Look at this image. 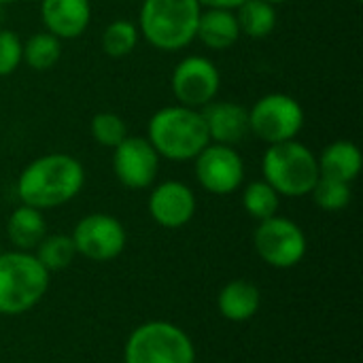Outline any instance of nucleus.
Wrapping results in <instances>:
<instances>
[{
	"instance_id": "1",
	"label": "nucleus",
	"mask_w": 363,
	"mask_h": 363,
	"mask_svg": "<svg viewBox=\"0 0 363 363\" xmlns=\"http://www.w3.org/2000/svg\"><path fill=\"white\" fill-rule=\"evenodd\" d=\"M85 183V170L81 162L68 153H47L30 162L19 179V200L38 211L55 208L70 202Z\"/></svg>"
},
{
	"instance_id": "6",
	"label": "nucleus",
	"mask_w": 363,
	"mask_h": 363,
	"mask_svg": "<svg viewBox=\"0 0 363 363\" xmlns=\"http://www.w3.org/2000/svg\"><path fill=\"white\" fill-rule=\"evenodd\" d=\"M125 363H196L191 338L174 323L149 321L138 325L123 351Z\"/></svg>"
},
{
	"instance_id": "30",
	"label": "nucleus",
	"mask_w": 363,
	"mask_h": 363,
	"mask_svg": "<svg viewBox=\"0 0 363 363\" xmlns=\"http://www.w3.org/2000/svg\"><path fill=\"white\" fill-rule=\"evenodd\" d=\"M13 2H17V0H0V4H13Z\"/></svg>"
},
{
	"instance_id": "28",
	"label": "nucleus",
	"mask_w": 363,
	"mask_h": 363,
	"mask_svg": "<svg viewBox=\"0 0 363 363\" xmlns=\"http://www.w3.org/2000/svg\"><path fill=\"white\" fill-rule=\"evenodd\" d=\"M202 9H228V11H236L245 0H198Z\"/></svg>"
},
{
	"instance_id": "3",
	"label": "nucleus",
	"mask_w": 363,
	"mask_h": 363,
	"mask_svg": "<svg viewBox=\"0 0 363 363\" xmlns=\"http://www.w3.org/2000/svg\"><path fill=\"white\" fill-rule=\"evenodd\" d=\"M200 13L198 0H143L138 32L160 51H179L194 43Z\"/></svg>"
},
{
	"instance_id": "12",
	"label": "nucleus",
	"mask_w": 363,
	"mask_h": 363,
	"mask_svg": "<svg viewBox=\"0 0 363 363\" xmlns=\"http://www.w3.org/2000/svg\"><path fill=\"white\" fill-rule=\"evenodd\" d=\"M113 151V170L123 187L147 189L155 183L160 155L147 138L125 136Z\"/></svg>"
},
{
	"instance_id": "24",
	"label": "nucleus",
	"mask_w": 363,
	"mask_h": 363,
	"mask_svg": "<svg viewBox=\"0 0 363 363\" xmlns=\"http://www.w3.org/2000/svg\"><path fill=\"white\" fill-rule=\"evenodd\" d=\"M279 204H281V196L266 181H253L242 191V206L257 221H266L274 217L279 213Z\"/></svg>"
},
{
	"instance_id": "15",
	"label": "nucleus",
	"mask_w": 363,
	"mask_h": 363,
	"mask_svg": "<svg viewBox=\"0 0 363 363\" xmlns=\"http://www.w3.org/2000/svg\"><path fill=\"white\" fill-rule=\"evenodd\" d=\"M40 17L49 34L68 40L87 30L91 4L89 0H40Z\"/></svg>"
},
{
	"instance_id": "16",
	"label": "nucleus",
	"mask_w": 363,
	"mask_h": 363,
	"mask_svg": "<svg viewBox=\"0 0 363 363\" xmlns=\"http://www.w3.org/2000/svg\"><path fill=\"white\" fill-rule=\"evenodd\" d=\"M240 28L234 11L228 9H202L198 28H196V38L213 49V51H225L236 40L240 38Z\"/></svg>"
},
{
	"instance_id": "13",
	"label": "nucleus",
	"mask_w": 363,
	"mask_h": 363,
	"mask_svg": "<svg viewBox=\"0 0 363 363\" xmlns=\"http://www.w3.org/2000/svg\"><path fill=\"white\" fill-rule=\"evenodd\" d=\"M151 219L168 230L187 225L196 215V196L181 181H164L149 196Z\"/></svg>"
},
{
	"instance_id": "18",
	"label": "nucleus",
	"mask_w": 363,
	"mask_h": 363,
	"mask_svg": "<svg viewBox=\"0 0 363 363\" xmlns=\"http://www.w3.org/2000/svg\"><path fill=\"white\" fill-rule=\"evenodd\" d=\"M317 164L321 177L353 183L362 170V151L351 140H334L321 151Z\"/></svg>"
},
{
	"instance_id": "10",
	"label": "nucleus",
	"mask_w": 363,
	"mask_h": 363,
	"mask_svg": "<svg viewBox=\"0 0 363 363\" xmlns=\"http://www.w3.org/2000/svg\"><path fill=\"white\" fill-rule=\"evenodd\" d=\"M194 164L198 183L215 196H228L242 187L245 162L240 153L230 145L208 143L196 155Z\"/></svg>"
},
{
	"instance_id": "17",
	"label": "nucleus",
	"mask_w": 363,
	"mask_h": 363,
	"mask_svg": "<svg viewBox=\"0 0 363 363\" xmlns=\"http://www.w3.org/2000/svg\"><path fill=\"white\" fill-rule=\"evenodd\" d=\"M217 306L223 319L234 323H245L253 319L262 306V294L251 281L236 279L228 283L217 298Z\"/></svg>"
},
{
	"instance_id": "29",
	"label": "nucleus",
	"mask_w": 363,
	"mask_h": 363,
	"mask_svg": "<svg viewBox=\"0 0 363 363\" xmlns=\"http://www.w3.org/2000/svg\"><path fill=\"white\" fill-rule=\"evenodd\" d=\"M266 2H270V4L277 6V4H283V2H287V0H266Z\"/></svg>"
},
{
	"instance_id": "2",
	"label": "nucleus",
	"mask_w": 363,
	"mask_h": 363,
	"mask_svg": "<svg viewBox=\"0 0 363 363\" xmlns=\"http://www.w3.org/2000/svg\"><path fill=\"white\" fill-rule=\"evenodd\" d=\"M147 140L160 157L170 162H191L211 143L202 113L183 104L153 113L147 125Z\"/></svg>"
},
{
	"instance_id": "14",
	"label": "nucleus",
	"mask_w": 363,
	"mask_h": 363,
	"mask_svg": "<svg viewBox=\"0 0 363 363\" xmlns=\"http://www.w3.org/2000/svg\"><path fill=\"white\" fill-rule=\"evenodd\" d=\"M204 123H206V132L211 143H219V145H238L240 140H245L251 130H249V108H245L238 102H208L204 108H200Z\"/></svg>"
},
{
	"instance_id": "9",
	"label": "nucleus",
	"mask_w": 363,
	"mask_h": 363,
	"mask_svg": "<svg viewBox=\"0 0 363 363\" xmlns=\"http://www.w3.org/2000/svg\"><path fill=\"white\" fill-rule=\"evenodd\" d=\"M72 242L79 255L91 262H111L123 253L128 236L121 221L113 215L91 213L74 225Z\"/></svg>"
},
{
	"instance_id": "31",
	"label": "nucleus",
	"mask_w": 363,
	"mask_h": 363,
	"mask_svg": "<svg viewBox=\"0 0 363 363\" xmlns=\"http://www.w3.org/2000/svg\"><path fill=\"white\" fill-rule=\"evenodd\" d=\"M355 2H362V0H355Z\"/></svg>"
},
{
	"instance_id": "19",
	"label": "nucleus",
	"mask_w": 363,
	"mask_h": 363,
	"mask_svg": "<svg viewBox=\"0 0 363 363\" xmlns=\"http://www.w3.org/2000/svg\"><path fill=\"white\" fill-rule=\"evenodd\" d=\"M6 234L17 251L36 249L38 242L47 236V221L43 217V211L28 204L17 206L6 221Z\"/></svg>"
},
{
	"instance_id": "23",
	"label": "nucleus",
	"mask_w": 363,
	"mask_h": 363,
	"mask_svg": "<svg viewBox=\"0 0 363 363\" xmlns=\"http://www.w3.org/2000/svg\"><path fill=\"white\" fill-rule=\"evenodd\" d=\"M138 38V26L128 19H115L102 32V51L108 57H125L136 49Z\"/></svg>"
},
{
	"instance_id": "25",
	"label": "nucleus",
	"mask_w": 363,
	"mask_h": 363,
	"mask_svg": "<svg viewBox=\"0 0 363 363\" xmlns=\"http://www.w3.org/2000/svg\"><path fill=\"white\" fill-rule=\"evenodd\" d=\"M311 194H313L315 204L328 213H338V211L347 208L353 198L351 183H342V181L328 179V177H319V181L315 183Z\"/></svg>"
},
{
	"instance_id": "20",
	"label": "nucleus",
	"mask_w": 363,
	"mask_h": 363,
	"mask_svg": "<svg viewBox=\"0 0 363 363\" xmlns=\"http://www.w3.org/2000/svg\"><path fill=\"white\" fill-rule=\"evenodd\" d=\"M240 34L249 38H266L277 28V9L266 0H245L236 11Z\"/></svg>"
},
{
	"instance_id": "7",
	"label": "nucleus",
	"mask_w": 363,
	"mask_h": 363,
	"mask_svg": "<svg viewBox=\"0 0 363 363\" xmlns=\"http://www.w3.org/2000/svg\"><path fill=\"white\" fill-rule=\"evenodd\" d=\"M304 125V108L289 94H266L249 108V130L268 145L294 140Z\"/></svg>"
},
{
	"instance_id": "21",
	"label": "nucleus",
	"mask_w": 363,
	"mask_h": 363,
	"mask_svg": "<svg viewBox=\"0 0 363 363\" xmlns=\"http://www.w3.org/2000/svg\"><path fill=\"white\" fill-rule=\"evenodd\" d=\"M34 257L40 262V266L51 274V272H60V270H66L72 262H74V255H77V249H74V242H72V236H66V234H51V236H45L38 247L34 249Z\"/></svg>"
},
{
	"instance_id": "27",
	"label": "nucleus",
	"mask_w": 363,
	"mask_h": 363,
	"mask_svg": "<svg viewBox=\"0 0 363 363\" xmlns=\"http://www.w3.org/2000/svg\"><path fill=\"white\" fill-rule=\"evenodd\" d=\"M23 62V43L13 30L0 28V77L13 74Z\"/></svg>"
},
{
	"instance_id": "4",
	"label": "nucleus",
	"mask_w": 363,
	"mask_h": 363,
	"mask_svg": "<svg viewBox=\"0 0 363 363\" xmlns=\"http://www.w3.org/2000/svg\"><path fill=\"white\" fill-rule=\"evenodd\" d=\"M264 181L279 194L287 198L308 196L319 181L317 155L300 140H285L268 145L262 160Z\"/></svg>"
},
{
	"instance_id": "8",
	"label": "nucleus",
	"mask_w": 363,
	"mask_h": 363,
	"mask_svg": "<svg viewBox=\"0 0 363 363\" xmlns=\"http://www.w3.org/2000/svg\"><path fill=\"white\" fill-rule=\"evenodd\" d=\"M253 245L257 255L272 268L287 270L298 266L306 255V236L302 228L287 217H270L259 221Z\"/></svg>"
},
{
	"instance_id": "22",
	"label": "nucleus",
	"mask_w": 363,
	"mask_h": 363,
	"mask_svg": "<svg viewBox=\"0 0 363 363\" xmlns=\"http://www.w3.org/2000/svg\"><path fill=\"white\" fill-rule=\"evenodd\" d=\"M62 57V40L53 34L36 32L23 43V62L32 70H49Z\"/></svg>"
},
{
	"instance_id": "11",
	"label": "nucleus",
	"mask_w": 363,
	"mask_h": 363,
	"mask_svg": "<svg viewBox=\"0 0 363 363\" xmlns=\"http://www.w3.org/2000/svg\"><path fill=\"white\" fill-rule=\"evenodd\" d=\"M221 85V74L217 66L204 55L183 57L170 79L172 94L179 104L189 108H204L215 100Z\"/></svg>"
},
{
	"instance_id": "26",
	"label": "nucleus",
	"mask_w": 363,
	"mask_h": 363,
	"mask_svg": "<svg viewBox=\"0 0 363 363\" xmlns=\"http://www.w3.org/2000/svg\"><path fill=\"white\" fill-rule=\"evenodd\" d=\"M89 130H91V136H94V140H96L98 145L111 147V149H115V147L128 136L125 121H123L117 113H111V111L96 113V115L91 117Z\"/></svg>"
},
{
	"instance_id": "5",
	"label": "nucleus",
	"mask_w": 363,
	"mask_h": 363,
	"mask_svg": "<svg viewBox=\"0 0 363 363\" xmlns=\"http://www.w3.org/2000/svg\"><path fill=\"white\" fill-rule=\"evenodd\" d=\"M49 289V272L30 251L0 253V315L34 308Z\"/></svg>"
}]
</instances>
